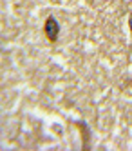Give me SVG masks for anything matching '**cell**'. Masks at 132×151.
Listing matches in <instances>:
<instances>
[{"instance_id": "1", "label": "cell", "mask_w": 132, "mask_h": 151, "mask_svg": "<svg viewBox=\"0 0 132 151\" xmlns=\"http://www.w3.org/2000/svg\"><path fill=\"white\" fill-rule=\"evenodd\" d=\"M43 31H45V37L51 40V42H56L58 40V35H60V24L54 17H49L45 20V26H43Z\"/></svg>"}, {"instance_id": "2", "label": "cell", "mask_w": 132, "mask_h": 151, "mask_svg": "<svg viewBox=\"0 0 132 151\" xmlns=\"http://www.w3.org/2000/svg\"><path fill=\"white\" fill-rule=\"evenodd\" d=\"M128 27H130V35H132V13H130V17H128Z\"/></svg>"}]
</instances>
